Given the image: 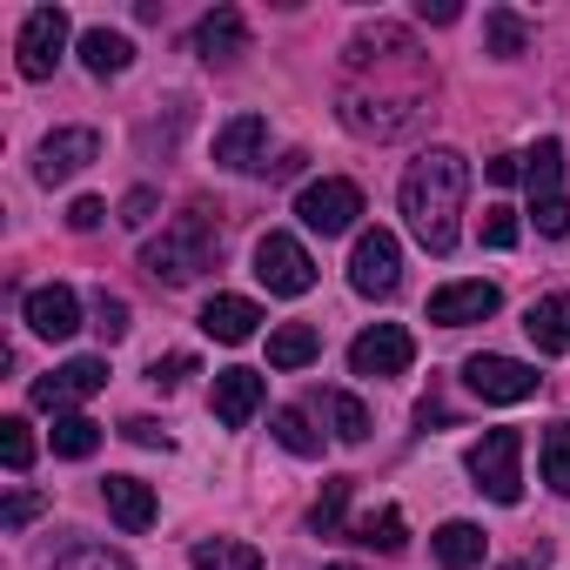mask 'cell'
I'll list each match as a JSON object with an SVG mask.
<instances>
[{"label":"cell","mask_w":570,"mask_h":570,"mask_svg":"<svg viewBox=\"0 0 570 570\" xmlns=\"http://www.w3.org/2000/svg\"><path fill=\"white\" fill-rule=\"evenodd\" d=\"M463 195H470V161H463L456 148H430V155L410 161L396 202H403L410 235H416L430 255H450V248H456V235H463V222H456V215H463Z\"/></svg>","instance_id":"1"},{"label":"cell","mask_w":570,"mask_h":570,"mask_svg":"<svg viewBox=\"0 0 570 570\" xmlns=\"http://www.w3.org/2000/svg\"><path fill=\"white\" fill-rule=\"evenodd\" d=\"M215 248H222L215 215H208V208H181L155 242H141V268H148L155 282H168V289H181V282H195V275L215 268Z\"/></svg>","instance_id":"2"},{"label":"cell","mask_w":570,"mask_h":570,"mask_svg":"<svg viewBox=\"0 0 570 570\" xmlns=\"http://www.w3.org/2000/svg\"><path fill=\"white\" fill-rule=\"evenodd\" d=\"M423 101H430V88H383V81H376V88H356V81H343L336 115H343V128L363 135V141H396V135L416 128Z\"/></svg>","instance_id":"3"},{"label":"cell","mask_w":570,"mask_h":570,"mask_svg":"<svg viewBox=\"0 0 570 570\" xmlns=\"http://www.w3.org/2000/svg\"><path fill=\"white\" fill-rule=\"evenodd\" d=\"M470 476L490 503H523V436L483 430V443H470Z\"/></svg>","instance_id":"4"},{"label":"cell","mask_w":570,"mask_h":570,"mask_svg":"<svg viewBox=\"0 0 570 570\" xmlns=\"http://www.w3.org/2000/svg\"><path fill=\"white\" fill-rule=\"evenodd\" d=\"M255 282L268 296H309L316 289V262H309V248L289 228H268L255 242Z\"/></svg>","instance_id":"5"},{"label":"cell","mask_w":570,"mask_h":570,"mask_svg":"<svg viewBox=\"0 0 570 570\" xmlns=\"http://www.w3.org/2000/svg\"><path fill=\"white\" fill-rule=\"evenodd\" d=\"M296 215H303L309 235H350L356 215H363V188L343 181V175H323V181H309V188L296 195Z\"/></svg>","instance_id":"6"},{"label":"cell","mask_w":570,"mask_h":570,"mask_svg":"<svg viewBox=\"0 0 570 570\" xmlns=\"http://www.w3.org/2000/svg\"><path fill=\"white\" fill-rule=\"evenodd\" d=\"M350 282H356V296H396V282H403V248L390 228H363L356 235V255H350Z\"/></svg>","instance_id":"7"},{"label":"cell","mask_w":570,"mask_h":570,"mask_svg":"<svg viewBox=\"0 0 570 570\" xmlns=\"http://www.w3.org/2000/svg\"><path fill=\"white\" fill-rule=\"evenodd\" d=\"M61 55H68V14H61V8H35V14L21 21V41H14L21 75H28V81H48V75L61 68Z\"/></svg>","instance_id":"8"},{"label":"cell","mask_w":570,"mask_h":570,"mask_svg":"<svg viewBox=\"0 0 570 570\" xmlns=\"http://www.w3.org/2000/svg\"><path fill=\"white\" fill-rule=\"evenodd\" d=\"M95 390H108V363H101V356H75V363L48 370V376L35 383V410L68 416V410H75V403H88Z\"/></svg>","instance_id":"9"},{"label":"cell","mask_w":570,"mask_h":570,"mask_svg":"<svg viewBox=\"0 0 570 570\" xmlns=\"http://www.w3.org/2000/svg\"><path fill=\"white\" fill-rule=\"evenodd\" d=\"M463 383H470L483 403H530V396H537V370L517 363V356H490V350L463 363Z\"/></svg>","instance_id":"10"},{"label":"cell","mask_w":570,"mask_h":570,"mask_svg":"<svg viewBox=\"0 0 570 570\" xmlns=\"http://www.w3.org/2000/svg\"><path fill=\"white\" fill-rule=\"evenodd\" d=\"M410 363H416V343H410L403 323H376V330H363L350 343V370L356 376H403Z\"/></svg>","instance_id":"11"},{"label":"cell","mask_w":570,"mask_h":570,"mask_svg":"<svg viewBox=\"0 0 570 570\" xmlns=\"http://www.w3.org/2000/svg\"><path fill=\"white\" fill-rule=\"evenodd\" d=\"M95 155H101V135H95V128H55V135L41 141V155H35V181H48V188H55V181H75Z\"/></svg>","instance_id":"12"},{"label":"cell","mask_w":570,"mask_h":570,"mask_svg":"<svg viewBox=\"0 0 570 570\" xmlns=\"http://www.w3.org/2000/svg\"><path fill=\"white\" fill-rule=\"evenodd\" d=\"M497 282H443L430 296V323L436 330H463V323H490L497 316Z\"/></svg>","instance_id":"13"},{"label":"cell","mask_w":570,"mask_h":570,"mask_svg":"<svg viewBox=\"0 0 570 570\" xmlns=\"http://www.w3.org/2000/svg\"><path fill=\"white\" fill-rule=\"evenodd\" d=\"M21 316H28V330H35V336L68 343V336L81 330V296L68 289V282H55V289H35V296L21 303Z\"/></svg>","instance_id":"14"},{"label":"cell","mask_w":570,"mask_h":570,"mask_svg":"<svg viewBox=\"0 0 570 570\" xmlns=\"http://www.w3.org/2000/svg\"><path fill=\"white\" fill-rule=\"evenodd\" d=\"M262 148H268V121H262V115H235V121L215 128V168H235V175L268 168Z\"/></svg>","instance_id":"15"},{"label":"cell","mask_w":570,"mask_h":570,"mask_svg":"<svg viewBox=\"0 0 570 570\" xmlns=\"http://www.w3.org/2000/svg\"><path fill=\"white\" fill-rule=\"evenodd\" d=\"M262 396H268V383H262L255 370H222L208 403H215V423H222V430H248L255 410H262Z\"/></svg>","instance_id":"16"},{"label":"cell","mask_w":570,"mask_h":570,"mask_svg":"<svg viewBox=\"0 0 570 570\" xmlns=\"http://www.w3.org/2000/svg\"><path fill=\"white\" fill-rule=\"evenodd\" d=\"M523 336L537 343V356H563L570 350V296H537L523 309Z\"/></svg>","instance_id":"17"},{"label":"cell","mask_w":570,"mask_h":570,"mask_svg":"<svg viewBox=\"0 0 570 570\" xmlns=\"http://www.w3.org/2000/svg\"><path fill=\"white\" fill-rule=\"evenodd\" d=\"M242 48H248V28H242V14H235V8H215V14H202V21H195V55H202V61H215V68H222V61H235Z\"/></svg>","instance_id":"18"},{"label":"cell","mask_w":570,"mask_h":570,"mask_svg":"<svg viewBox=\"0 0 570 570\" xmlns=\"http://www.w3.org/2000/svg\"><path fill=\"white\" fill-rule=\"evenodd\" d=\"M202 330H208L215 343H248V336L262 330V309H255L248 296H208V309H202Z\"/></svg>","instance_id":"19"},{"label":"cell","mask_w":570,"mask_h":570,"mask_svg":"<svg viewBox=\"0 0 570 570\" xmlns=\"http://www.w3.org/2000/svg\"><path fill=\"white\" fill-rule=\"evenodd\" d=\"M101 503H108V517H115L121 530H148V523H155V490H148L141 476H108V483H101Z\"/></svg>","instance_id":"20"},{"label":"cell","mask_w":570,"mask_h":570,"mask_svg":"<svg viewBox=\"0 0 570 570\" xmlns=\"http://www.w3.org/2000/svg\"><path fill=\"white\" fill-rule=\"evenodd\" d=\"M309 410L330 423L336 443H370V410H363V396H350V390H323Z\"/></svg>","instance_id":"21"},{"label":"cell","mask_w":570,"mask_h":570,"mask_svg":"<svg viewBox=\"0 0 570 570\" xmlns=\"http://www.w3.org/2000/svg\"><path fill=\"white\" fill-rule=\"evenodd\" d=\"M430 550H436V563H443V570H476V563H483V550H490V537H483L476 523L450 517V523L430 537Z\"/></svg>","instance_id":"22"},{"label":"cell","mask_w":570,"mask_h":570,"mask_svg":"<svg viewBox=\"0 0 570 570\" xmlns=\"http://www.w3.org/2000/svg\"><path fill=\"white\" fill-rule=\"evenodd\" d=\"M316 350H323L316 323H282V330H268V370H309Z\"/></svg>","instance_id":"23"},{"label":"cell","mask_w":570,"mask_h":570,"mask_svg":"<svg viewBox=\"0 0 570 570\" xmlns=\"http://www.w3.org/2000/svg\"><path fill=\"white\" fill-rule=\"evenodd\" d=\"M523 181H530V202H557L563 195V141L543 135L530 155H523Z\"/></svg>","instance_id":"24"},{"label":"cell","mask_w":570,"mask_h":570,"mask_svg":"<svg viewBox=\"0 0 570 570\" xmlns=\"http://www.w3.org/2000/svg\"><path fill=\"white\" fill-rule=\"evenodd\" d=\"M350 537H356V543H370V550H383V557H396V550L410 543V523H403V510H396V503H383V510L356 517V523H350Z\"/></svg>","instance_id":"25"},{"label":"cell","mask_w":570,"mask_h":570,"mask_svg":"<svg viewBox=\"0 0 570 570\" xmlns=\"http://www.w3.org/2000/svg\"><path fill=\"white\" fill-rule=\"evenodd\" d=\"M523 48H530V21H523V14H510V8H490V14H483V55L517 61Z\"/></svg>","instance_id":"26"},{"label":"cell","mask_w":570,"mask_h":570,"mask_svg":"<svg viewBox=\"0 0 570 570\" xmlns=\"http://www.w3.org/2000/svg\"><path fill=\"white\" fill-rule=\"evenodd\" d=\"M81 61H88V75H121L135 61V41L115 35V28H88L81 35Z\"/></svg>","instance_id":"27"},{"label":"cell","mask_w":570,"mask_h":570,"mask_svg":"<svg viewBox=\"0 0 570 570\" xmlns=\"http://www.w3.org/2000/svg\"><path fill=\"white\" fill-rule=\"evenodd\" d=\"M195 570H262V550L255 543H235V537H202L188 550Z\"/></svg>","instance_id":"28"},{"label":"cell","mask_w":570,"mask_h":570,"mask_svg":"<svg viewBox=\"0 0 570 570\" xmlns=\"http://www.w3.org/2000/svg\"><path fill=\"white\" fill-rule=\"evenodd\" d=\"M268 436L289 450V456H323V430H309V410H275Z\"/></svg>","instance_id":"29"},{"label":"cell","mask_w":570,"mask_h":570,"mask_svg":"<svg viewBox=\"0 0 570 570\" xmlns=\"http://www.w3.org/2000/svg\"><path fill=\"white\" fill-rule=\"evenodd\" d=\"M95 450H101V423H95V416H81V410L55 416V456L81 463V456H95Z\"/></svg>","instance_id":"30"},{"label":"cell","mask_w":570,"mask_h":570,"mask_svg":"<svg viewBox=\"0 0 570 570\" xmlns=\"http://www.w3.org/2000/svg\"><path fill=\"white\" fill-rule=\"evenodd\" d=\"M537 470L557 497H570V423H550L543 443H537Z\"/></svg>","instance_id":"31"},{"label":"cell","mask_w":570,"mask_h":570,"mask_svg":"<svg viewBox=\"0 0 570 570\" xmlns=\"http://www.w3.org/2000/svg\"><path fill=\"white\" fill-rule=\"evenodd\" d=\"M350 490H356V476H330V483H323V497L309 503V530H316V537H336V530H343Z\"/></svg>","instance_id":"32"},{"label":"cell","mask_w":570,"mask_h":570,"mask_svg":"<svg viewBox=\"0 0 570 570\" xmlns=\"http://www.w3.org/2000/svg\"><path fill=\"white\" fill-rule=\"evenodd\" d=\"M55 570H135V563H128L121 550H108V543H75Z\"/></svg>","instance_id":"33"},{"label":"cell","mask_w":570,"mask_h":570,"mask_svg":"<svg viewBox=\"0 0 570 570\" xmlns=\"http://www.w3.org/2000/svg\"><path fill=\"white\" fill-rule=\"evenodd\" d=\"M0 456H8V470H14V476L35 463V430H28L21 416H8V423H0Z\"/></svg>","instance_id":"34"},{"label":"cell","mask_w":570,"mask_h":570,"mask_svg":"<svg viewBox=\"0 0 570 570\" xmlns=\"http://www.w3.org/2000/svg\"><path fill=\"white\" fill-rule=\"evenodd\" d=\"M517 235H523L517 208H483V248H517Z\"/></svg>","instance_id":"35"},{"label":"cell","mask_w":570,"mask_h":570,"mask_svg":"<svg viewBox=\"0 0 570 570\" xmlns=\"http://www.w3.org/2000/svg\"><path fill=\"white\" fill-rule=\"evenodd\" d=\"M95 330H101V343H121V336H128V303L101 289V296H95Z\"/></svg>","instance_id":"36"},{"label":"cell","mask_w":570,"mask_h":570,"mask_svg":"<svg viewBox=\"0 0 570 570\" xmlns=\"http://www.w3.org/2000/svg\"><path fill=\"white\" fill-rule=\"evenodd\" d=\"M41 510H48V497H41V490H14V497H8V510H0V530H28Z\"/></svg>","instance_id":"37"},{"label":"cell","mask_w":570,"mask_h":570,"mask_svg":"<svg viewBox=\"0 0 570 570\" xmlns=\"http://www.w3.org/2000/svg\"><path fill=\"white\" fill-rule=\"evenodd\" d=\"M181 376H195V356H181V350H175V356H155V363H148V383H155V390H175Z\"/></svg>","instance_id":"38"},{"label":"cell","mask_w":570,"mask_h":570,"mask_svg":"<svg viewBox=\"0 0 570 570\" xmlns=\"http://www.w3.org/2000/svg\"><path fill=\"white\" fill-rule=\"evenodd\" d=\"M155 208H161V202H155V188H128V195H121V222H128V228H148V222H155Z\"/></svg>","instance_id":"39"},{"label":"cell","mask_w":570,"mask_h":570,"mask_svg":"<svg viewBox=\"0 0 570 570\" xmlns=\"http://www.w3.org/2000/svg\"><path fill=\"white\" fill-rule=\"evenodd\" d=\"M101 222H108V202H95V195H75V202H68V228H75V235H88V228H101Z\"/></svg>","instance_id":"40"},{"label":"cell","mask_w":570,"mask_h":570,"mask_svg":"<svg viewBox=\"0 0 570 570\" xmlns=\"http://www.w3.org/2000/svg\"><path fill=\"white\" fill-rule=\"evenodd\" d=\"M121 430H128V443H141V450H168V430H161L155 416H128Z\"/></svg>","instance_id":"41"},{"label":"cell","mask_w":570,"mask_h":570,"mask_svg":"<svg viewBox=\"0 0 570 570\" xmlns=\"http://www.w3.org/2000/svg\"><path fill=\"white\" fill-rule=\"evenodd\" d=\"M463 8H456V0H423V8H416V21H430V28H450Z\"/></svg>","instance_id":"42"},{"label":"cell","mask_w":570,"mask_h":570,"mask_svg":"<svg viewBox=\"0 0 570 570\" xmlns=\"http://www.w3.org/2000/svg\"><path fill=\"white\" fill-rule=\"evenodd\" d=\"M483 175L490 181H517L523 175V155H497V161H483Z\"/></svg>","instance_id":"43"},{"label":"cell","mask_w":570,"mask_h":570,"mask_svg":"<svg viewBox=\"0 0 570 570\" xmlns=\"http://www.w3.org/2000/svg\"><path fill=\"white\" fill-rule=\"evenodd\" d=\"M330 570H356V563H330Z\"/></svg>","instance_id":"44"}]
</instances>
